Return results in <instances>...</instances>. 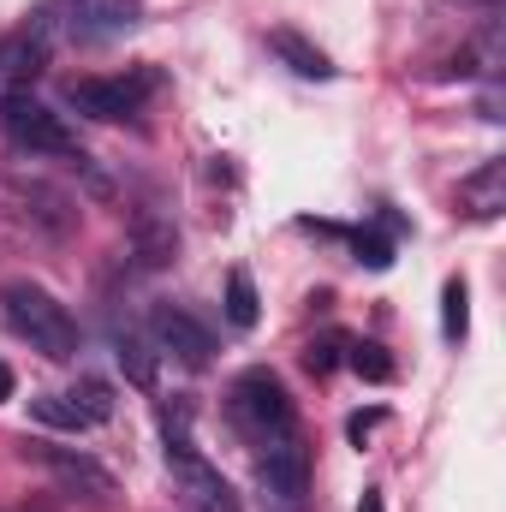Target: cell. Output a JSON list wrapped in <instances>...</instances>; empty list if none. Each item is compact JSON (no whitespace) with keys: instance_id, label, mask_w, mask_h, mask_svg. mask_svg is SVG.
<instances>
[{"instance_id":"cell-18","label":"cell","mask_w":506,"mask_h":512,"mask_svg":"<svg viewBox=\"0 0 506 512\" xmlns=\"http://www.w3.org/2000/svg\"><path fill=\"white\" fill-rule=\"evenodd\" d=\"M352 245H358V262H370V268H387V262H393V245H387L381 233H358Z\"/></svg>"},{"instance_id":"cell-21","label":"cell","mask_w":506,"mask_h":512,"mask_svg":"<svg viewBox=\"0 0 506 512\" xmlns=\"http://www.w3.org/2000/svg\"><path fill=\"white\" fill-rule=\"evenodd\" d=\"M0 399H12V370L0 364Z\"/></svg>"},{"instance_id":"cell-22","label":"cell","mask_w":506,"mask_h":512,"mask_svg":"<svg viewBox=\"0 0 506 512\" xmlns=\"http://www.w3.org/2000/svg\"><path fill=\"white\" fill-rule=\"evenodd\" d=\"M453 6H495V0H453Z\"/></svg>"},{"instance_id":"cell-15","label":"cell","mask_w":506,"mask_h":512,"mask_svg":"<svg viewBox=\"0 0 506 512\" xmlns=\"http://www.w3.org/2000/svg\"><path fill=\"white\" fill-rule=\"evenodd\" d=\"M256 316H262V304H256L251 274L233 268V274H227V322H233V328H256Z\"/></svg>"},{"instance_id":"cell-6","label":"cell","mask_w":506,"mask_h":512,"mask_svg":"<svg viewBox=\"0 0 506 512\" xmlns=\"http://www.w3.org/2000/svg\"><path fill=\"white\" fill-rule=\"evenodd\" d=\"M161 72H126V78H72L66 84V108H78L84 120H131L149 96H155Z\"/></svg>"},{"instance_id":"cell-16","label":"cell","mask_w":506,"mask_h":512,"mask_svg":"<svg viewBox=\"0 0 506 512\" xmlns=\"http://www.w3.org/2000/svg\"><path fill=\"white\" fill-rule=\"evenodd\" d=\"M120 364H126V376L137 387H155V352H149L137 334H120Z\"/></svg>"},{"instance_id":"cell-3","label":"cell","mask_w":506,"mask_h":512,"mask_svg":"<svg viewBox=\"0 0 506 512\" xmlns=\"http://www.w3.org/2000/svg\"><path fill=\"white\" fill-rule=\"evenodd\" d=\"M227 417H233V429L251 441L256 453H262V447H274L280 435H292V429H298L292 393L280 387V376H274V370H245L239 382L227 387Z\"/></svg>"},{"instance_id":"cell-11","label":"cell","mask_w":506,"mask_h":512,"mask_svg":"<svg viewBox=\"0 0 506 512\" xmlns=\"http://www.w3.org/2000/svg\"><path fill=\"white\" fill-rule=\"evenodd\" d=\"M48 48H54V42H48L36 24L6 30V36H0V78H6V84H30V78L48 66Z\"/></svg>"},{"instance_id":"cell-7","label":"cell","mask_w":506,"mask_h":512,"mask_svg":"<svg viewBox=\"0 0 506 512\" xmlns=\"http://www.w3.org/2000/svg\"><path fill=\"white\" fill-rule=\"evenodd\" d=\"M149 340H155L161 358H173L185 370H209V358H215V334L179 304H155L149 310Z\"/></svg>"},{"instance_id":"cell-20","label":"cell","mask_w":506,"mask_h":512,"mask_svg":"<svg viewBox=\"0 0 506 512\" xmlns=\"http://www.w3.org/2000/svg\"><path fill=\"white\" fill-rule=\"evenodd\" d=\"M358 512H387V501H381V489H364V501H358Z\"/></svg>"},{"instance_id":"cell-2","label":"cell","mask_w":506,"mask_h":512,"mask_svg":"<svg viewBox=\"0 0 506 512\" xmlns=\"http://www.w3.org/2000/svg\"><path fill=\"white\" fill-rule=\"evenodd\" d=\"M143 18V0H42V12L30 18L48 42H72V48H102L114 36H126Z\"/></svg>"},{"instance_id":"cell-19","label":"cell","mask_w":506,"mask_h":512,"mask_svg":"<svg viewBox=\"0 0 506 512\" xmlns=\"http://www.w3.org/2000/svg\"><path fill=\"white\" fill-rule=\"evenodd\" d=\"M381 423V411H358V417H352V423H346V435H352V441H358V447H364V435H370V429H376Z\"/></svg>"},{"instance_id":"cell-12","label":"cell","mask_w":506,"mask_h":512,"mask_svg":"<svg viewBox=\"0 0 506 512\" xmlns=\"http://www.w3.org/2000/svg\"><path fill=\"white\" fill-rule=\"evenodd\" d=\"M459 209H465L471 221H495V215L506 209V161L501 155L459 179Z\"/></svg>"},{"instance_id":"cell-14","label":"cell","mask_w":506,"mask_h":512,"mask_svg":"<svg viewBox=\"0 0 506 512\" xmlns=\"http://www.w3.org/2000/svg\"><path fill=\"white\" fill-rule=\"evenodd\" d=\"M465 334H471V292H465V280H447L441 286V340L459 346Z\"/></svg>"},{"instance_id":"cell-4","label":"cell","mask_w":506,"mask_h":512,"mask_svg":"<svg viewBox=\"0 0 506 512\" xmlns=\"http://www.w3.org/2000/svg\"><path fill=\"white\" fill-rule=\"evenodd\" d=\"M0 137H6L12 149H24V155H66V161L84 155L78 137H72V126H66L48 102H36L30 90H6V96H0Z\"/></svg>"},{"instance_id":"cell-10","label":"cell","mask_w":506,"mask_h":512,"mask_svg":"<svg viewBox=\"0 0 506 512\" xmlns=\"http://www.w3.org/2000/svg\"><path fill=\"white\" fill-rule=\"evenodd\" d=\"M167 465H173V483H179V495L191 501L197 512H239V495H233V483L197 453V447H185V453H167Z\"/></svg>"},{"instance_id":"cell-13","label":"cell","mask_w":506,"mask_h":512,"mask_svg":"<svg viewBox=\"0 0 506 512\" xmlns=\"http://www.w3.org/2000/svg\"><path fill=\"white\" fill-rule=\"evenodd\" d=\"M268 48H274L298 78H316V84H328V78H334V60H328L310 36H298V30H268Z\"/></svg>"},{"instance_id":"cell-17","label":"cell","mask_w":506,"mask_h":512,"mask_svg":"<svg viewBox=\"0 0 506 512\" xmlns=\"http://www.w3.org/2000/svg\"><path fill=\"white\" fill-rule=\"evenodd\" d=\"M346 364H352V370H358V376H364V382H393V358H387V352H381V346H370V340H358V346H352V358H346Z\"/></svg>"},{"instance_id":"cell-5","label":"cell","mask_w":506,"mask_h":512,"mask_svg":"<svg viewBox=\"0 0 506 512\" xmlns=\"http://www.w3.org/2000/svg\"><path fill=\"white\" fill-rule=\"evenodd\" d=\"M256 489H262L268 512H304V501H310V441L298 429L256 453Z\"/></svg>"},{"instance_id":"cell-8","label":"cell","mask_w":506,"mask_h":512,"mask_svg":"<svg viewBox=\"0 0 506 512\" xmlns=\"http://www.w3.org/2000/svg\"><path fill=\"white\" fill-rule=\"evenodd\" d=\"M30 417L48 423V429H72L78 435V429H96V423L114 417V393H108V382H78L72 393H36Z\"/></svg>"},{"instance_id":"cell-9","label":"cell","mask_w":506,"mask_h":512,"mask_svg":"<svg viewBox=\"0 0 506 512\" xmlns=\"http://www.w3.org/2000/svg\"><path fill=\"white\" fill-rule=\"evenodd\" d=\"M24 459L30 465H42L60 489H72V495H90V501H108L114 495V477L90 459V453H72V447H48V441H24Z\"/></svg>"},{"instance_id":"cell-1","label":"cell","mask_w":506,"mask_h":512,"mask_svg":"<svg viewBox=\"0 0 506 512\" xmlns=\"http://www.w3.org/2000/svg\"><path fill=\"white\" fill-rule=\"evenodd\" d=\"M0 322H6L30 352H42V358H72V352H78V322H72V310H66L48 286H36V280H6V286H0Z\"/></svg>"}]
</instances>
